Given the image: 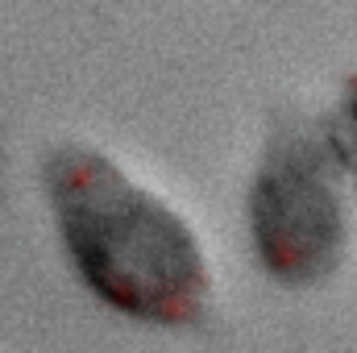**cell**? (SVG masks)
<instances>
[{"label":"cell","instance_id":"2","mask_svg":"<svg viewBox=\"0 0 357 353\" xmlns=\"http://www.w3.org/2000/svg\"><path fill=\"white\" fill-rule=\"evenodd\" d=\"M337 154L324 125H287L274 133L250 187V229L258 258L287 287L328 278L345 258V200Z\"/></svg>","mask_w":357,"mask_h":353},{"label":"cell","instance_id":"3","mask_svg":"<svg viewBox=\"0 0 357 353\" xmlns=\"http://www.w3.org/2000/svg\"><path fill=\"white\" fill-rule=\"evenodd\" d=\"M324 133H328V146H333L341 171L357 183V75L345 84L341 100H337V108L328 112Z\"/></svg>","mask_w":357,"mask_h":353},{"label":"cell","instance_id":"1","mask_svg":"<svg viewBox=\"0 0 357 353\" xmlns=\"http://www.w3.org/2000/svg\"><path fill=\"white\" fill-rule=\"evenodd\" d=\"M46 191L79 278L108 308L150 324L199 320L208 266L175 208L88 146L50 154Z\"/></svg>","mask_w":357,"mask_h":353}]
</instances>
